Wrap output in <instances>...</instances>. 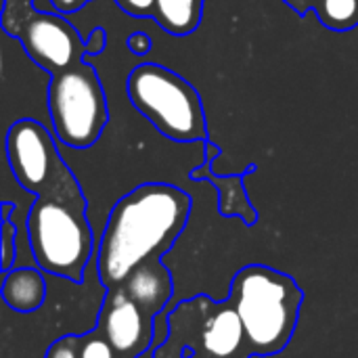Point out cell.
I'll return each mask as SVG.
<instances>
[{"label":"cell","mask_w":358,"mask_h":358,"mask_svg":"<svg viewBox=\"0 0 358 358\" xmlns=\"http://www.w3.org/2000/svg\"><path fill=\"white\" fill-rule=\"evenodd\" d=\"M191 199L166 182H147L124 195L111 210L99 250L96 271L105 287H120L145 262L162 258L185 231Z\"/></svg>","instance_id":"6da1fadb"},{"label":"cell","mask_w":358,"mask_h":358,"mask_svg":"<svg viewBox=\"0 0 358 358\" xmlns=\"http://www.w3.org/2000/svg\"><path fill=\"white\" fill-rule=\"evenodd\" d=\"M231 300L241 317L250 352L268 357L289 344L304 294L289 275L252 264L235 277Z\"/></svg>","instance_id":"7a4b0ae2"},{"label":"cell","mask_w":358,"mask_h":358,"mask_svg":"<svg viewBox=\"0 0 358 358\" xmlns=\"http://www.w3.org/2000/svg\"><path fill=\"white\" fill-rule=\"evenodd\" d=\"M27 241L38 268L61 279L82 281L94 256L86 201L38 197L27 214Z\"/></svg>","instance_id":"3957f363"},{"label":"cell","mask_w":358,"mask_h":358,"mask_svg":"<svg viewBox=\"0 0 358 358\" xmlns=\"http://www.w3.org/2000/svg\"><path fill=\"white\" fill-rule=\"evenodd\" d=\"M130 103L170 141L206 138V113L197 90L159 63H141L128 73Z\"/></svg>","instance_id":"277c9868"},{"label":"cell","mask_w":358,"mask_h":358,"mask_svg":"<svg viewBox=\"0 0 358 358\" xmlns=\"http://www.w3.org/2000/svg\"><path fill=\"white\" fill-rule=\"evenodd\" d=\"M48 111L52 130L63 145L86 149L99 141L109 111L101 80L88 61L82 59L52 73L48 84Z\"/></svg>","instance_id":"5b68a950"},{"label":"cell","mask_w":358,"mask_h":358,"mask_svg":"<svg viewBox=\"0 0 358 358\" xmlns=\"http://www.w3.org/2000/svg\"><path fill=\"white\" fill-rule=\"evenodd\" d=\"M6 157L17 182L36 197L86 201L61 159L50 132L36 120H17L6 132Z\"/></svg>","instance_id":"8992f818"},{"label":"cell","mask_w":358,"mask_h":358,"mask_svg":"<svg viewBox=\"0 0 358 358\" xmlns=\"http://www.w3.org/2000/svg\"><path fill=\"white\" fill-rule=\"evenodd\" d=\"M10 36L19 38L25 52L46 71L59 73L73 63L82 61L86 44L73 29V25L63 19L61 13H42L27 2L25 10L19 15L17 25L8 27Z\"/></svg>","instance_id":"52a82bcc"},{"label":"cell","mask_w":358,"mask_h":358,"mask_svg":"<svg viewBox=\"0 0 358 358\" xmlns=\"http://www.w3.org/2000/svg\"><path fill=\"white\" fill-rule=\"evenodd\" d=\"M99 329L122 358L141 357L153 340V317L126 292L111 294L99 319Z\"/></svg>","instance_id":"ba28073f"},{"label":"cell","mask_w":358,"mask_h":358,"mask_svg":"<svg viewBox=\"0 0 358 358\" xmlns=\"http://www.w3.org/2000/svg\"><path fill=\"white\" fill-rule=\"evenodd\" d=\"M124 292L130 300H134L147 315L155 317L164 310L172 296V275L157 260H149L141 264L126 281Z\"/></svg>","instance_id":"9c48e42d"},{"label":"cell","mask_w":358,"mask_h":358,"mask_svg":"<svg viewBox=\"0 0 358 358\" xmlns=\"http://www.w3.org/2000/svg\"><path fill=\"white\" fill-rule=\"evenodd\" d=\"M4 304L21 315L36 313L46 300V281L34 266H15L4 275L2 283Z\"/></svg>","instance_id":"30bf717a"},{"label":"cell","mask_w":358,"mask_h":358,"mask_svg":"<svg viewBox=\"0 0 358 358\" xmlns=\"http://www.w3.org/2000/svg\"><path fill=\"white\" fill-rule=\"evenodd\" d=\"M245 344L241 317L233 306L220 308L203 329V348L214 358H233Z\"/></svg>","instance_id":"8fae6325"},{"label":"cell","mask_w":358,"mask_h":358,"mask_svg":"<svg viewBox=\"0 0 358 358\" xmlns=\"http://www.w3.org/2000/svg\"><path fill=\"white\" fill-rule=\"evenodd\" d=\"M203 0H155L151 17L172 36H189L201 21Z\"/></svg>","instance_id":"7c38bea8"},{"label":"cell","mask_w":358,"mask_h":358,"mask_svg":"<svg viewBox=\"0 0 358 358\" xmlns=\"http://www.w3.org/2000/svg\"><path fill=\"white\" fill-rule=\"evenodd\" d=\"M315 10L329 29L346 31L358 25V0H321Z\"/></svg>","instance_id":"4fadbf2b"},{"label":"cell","mask_w":358,"mask_h":358,"mask_svg":"<svg viewBox=\"0 0 358 358\" xmlns=\"http://www.w3.org/2000/svg\"><path fill=\"white\" fill-rule=\"evenodd\" d=\"M80 358H122L105 336H90L80 344Z\"/></svg>","instance_id":"5bb4252c"},{"label":"cell","mask_w":358,"mask_h":358,"mask_svg":"<svg viewBox=\"0 0 358 358\" xmlns=\"http://www.w3.org/2000/svg\"><path fill=\"white\" fill-rule=\"evenodd\" d=\"M10 206H4V224H2V271L4 275L13 271V248L17 250V229L8 222Z\"/></svg>","instance_id":"9a60e30c"},{"label":"cell","mask_w":358,"mask_h":358,"mask_svg":"<svg viewBox=\"0 0 358 358\" xmlns=\"http://www.w3.org/2000/svg\"><path fill=\"white\" fill-rule=\"evenodd\" d=\"M76 338H63L48 350L46 358H80V348H76Z\"/></svg>","instance_id":"2e32d148"},{"label":"cell","mask_w":358,"mask_h":358,"mask_svg":"<svg viewBox=\"0 0 358 358\" xmlns=\"http://www.w3.org/2000/svg\"><path fill=\"white\" fill-rule=\"evenodd\" d=\"M128 15L132 17H147L153 13L155 0H115Z\"/></svg>","instance_id":"e0dca14e"},{"label":"cell","mask_w":358,"mask_h":358,"mask_svg":"<svg viewBox=\"0 0 358 358\" xmlns=\"http://www.w3.org/2000/svg\"><path fill=\"white\" fill-rule=\"evenodd\" d=\"M151 46H153V40L147 36V34H132L130 38H128V48L132 50V52H136V55H145V52H149L151 50Z\"/></svg>","instance_id":"ac0fdd59"},{"label":"cell","mask_w":358,"mask_h":358,"mask_svg":"<svg viewBox=\"0 0 358 358\" xmlns=\"http://www.w3.org/2000/svg\"><path fill=\"white\" fill-rule=\"evenodd\" d=\"M84 2H86V0H52L55 8H57L61 15H67V13L78 10L80 6H84Z\"/></svg>","instance_id":"d6986e66"},{"label":"cell","mask_w":358,"mask_h":358,"mask_svg":"<svg viewBox=\"0 0 358 358\" xmlns=\"http://www.w3.org/2000/svg\"><path fill=\"white\" fill-rule=\"evenodd\" d=\"M103 44H105V31H103V29H96L94 36L88 40L86 50H88V52H99V50L103 48Z\"/></svg>","instance_id":"ffe728a7"},{"label":"cell","mask_w":358,"mask_h":358,"mask_svg":"<svg viewBox=\"0 0 358 358\" xmlns=\"http://www.w3.org/2000/svg\"><path fill=\"white\" fill-rule=\"evenodd\" d=\"M292 8H296L300 15H304L306 10H310V8H315L321 0H285Z\"/></svg>","instance_id":"44dd1931"}]
</instances>
